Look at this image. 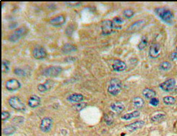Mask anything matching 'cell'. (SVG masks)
<instances>
[{"instance_id":"2e32d148","label":"cell","mask_w":177,"mask_h":136,"mask_svg":"<svg viewBox=\"0 0 177 136\" xmlns=\"http://www.w3.org/2000/svg\"><path fill=\"white\" fill-rule=\"evenodd\" d=\"M53 83L54 82L51 80H48L45 82L44 83H42V84H39V86H38V90H39L40 92L41 93H44V92H46V91H48L50 90V89L53 87Z\"/></svg>"},{"instance_id":"ab89813d","label":"cell","mask_w":177,"mask_h":136,"mask_svg":"<svg viewBox=\"0 0 177 136\" xmlns=\"http://www.w3.org/2000/svg\"><path fill=\"white\" fill-rule=\"evenodd\" d=\"M174 93H177V86H176L175 88L174 89Z\"/></svg>"},{"instance_id":"7a4b0ae2","label":"cell","mask_w":177,"mask_h":136,"mask_svg":"<svg viewBox=\"0 0 177 136\" xmlns=\"http://www.w3.org/2000/svg\"><path fill=\"white\" fill-rule=\"evenodd\" d=\"M122 88V83L118 79H112L110 81V85L107 88V91L110 95L116 96L120 93Z\"/></svg>"},{"instance_id":"6da1fadb","label":"cell","mask_w":177,"mask_h":136,"mask_svg":"<svg viewBox=\"0 0 177 136\" xmlns=\"http://www.w3.org/2000/svg\"><path fill=\"white\" fill-rule=\"evenodd\" d=\"M154 12L161 19L167 24H171L174 21V15L169 9L164 7H159L154 9Z\"/></svg>"},{"instance_id":"f1b7e54d","label":"cell","mask_w":177,"mask_h":136,"mask_svg":"<svg viewBox=\"0 0 177 136\" xmlns=\"http://www.w3.org/2000/svg\"><path fill=\"white\" fill-rule=\"evenodd\" d=\"M163 101L166 105H172L176 103V99L172 96H166L163 98Z\"/></svg>"},{"instance_id":"f35d334b","label":"cell","mask_w":177,"mask_h":136,"mask_svg":"<svg viewBox=\"0 0 177 136\" xmlns=\"http://www.w3.org/2000/svg\"><path fill=\"white\" fill-rule=\"evenodd\" d=\"M170 58L172 62H176L177 61V51L176 52L171 53V54L170 55Z\"/></svg>"},{"instance_id":"52a82bcc","label":"cell","mask_w":177,"mask_h":136,"mask_svg":"<svg viewBox=\"0 0 177 136\" xmlns=\"http://www.w3.org/2000/svg\"><path fill=\"white\" fill-rule=\"evenodd\" d=\"M101 29L103 35H110L114 32V29H115L114 23L111 20L104 21L101 24Z\"/></svg>"},{"instance_id":"7c38bea8","label":"cell","mask_w":177,"mask_h":136,"mask_svg":"<svg viewBox=\"0 0 177 136\" xmlns=\"http://www.w3.org/2000/svg\"><path fill=\"white\" fill-rule=\"evenodd\" d=\"M145 125V122L143 121H137L134 123L129 124V125L125 126V128L129 132H134V131L139 130Z\"/></svg>"},{"instance_id":"3957f363","label":"cell","mask_w":177,"mask_h":136,"mask_svg":"<svg viewBox=\"0 0 177 136\" xmlns=\"http://www.w3.org/2000/svg\"><path fill=\"white\" fill-rule=\"evenodd\" d=\"M8 103L9 105L18 111H23L26 109V105L18 96H11L9 98Z\"/></svg>"},{"instance_id":"484cf974","label":"cell","mask_w":177,"mask_h":136,"mask_svg":"<svg viewBox=\"0 0 177 136\" xmlns=\"http://www.w3.org/2000/svg\"><path fill=\"white\" fill-rule=\"evenodd\" d=\"M15 132H16V128L12 125L4 128L3 130H2V133H3L4 135H13Z\"/></svg>"},{"instance_id":"83f0119b","label":"cell","mask_w":177,"mask_h":136,"mask_svg":"<svg viewBox=\"0 0 177 136\" xmlns=\"http://www.w3.org/2000/svg\"><path fill=\"white\" fill-rule=\"evenodd\" d=\"M112 22L114 23L115 29H122L121 27H119L117 26V25H121L124 23V19L121 17V16H116V17H115L113 19Z\"/></svg>"},{"instance_id":"e575fe53","label":"cell","mask_w":177,"mask_h":136,"mask_svg":"<svg viewBox=\"0 0 177 136\" xmlns=\"http://www.w3.org/2000/svg\"><path fill=\"white\" fill-rule=\"evenodd\" d=\"M11 115L9 113V112L8 111H2V120L4 121L8 120V119L10 118Z\"/></svg>"},{"instance_id":"ffe728a7","label":"cell","mask_w":177,"mask_h":136,"mask_svg":"<svg viewBox=\"0 0 177 136\" xmlns=\"http://www.w3.org/2000/svg\"><path fill=\"white\" fill-rule=\"evenodd\" d=\"M140 116V112L139 111H134L132 113H129L124 114V116H122V119L125 121L131 120L132 118H136Z\"/></svg>"},{"instance_id":"d590c367","label":"cell","mask_w":177,"mask_h":136,"mask_svg":"<svg viewBox=\"0 0 177 136\" xmlns=\"http://www.w3.org/2000/svg\"><path fill=\"white\" fill-rule=\"evenodd\" d=\"M150 104L152 105V106L156 107L159 104V99H158V98H157L156 97L153 98H152V99L150 100Z\"/></svg>"},{"instance_id":"9a60e30c","label":"cell","mask_w":177,"mask_h":136,"mask_svg":"<svg viewBox=\"0 0 177 136\" xmlns=\"http://www.w3.org/2000/svg\"><path fill=\"white\" fill-rule=\"evenodd\" d=\"M113 70L117 72H121L123 71L126 69L127 65L124 62L121 60H115L112 65Z\"/></svg>"},{"instance_id":"1f68e13d","label":"cell","mask_w":177,"mask_h":136,"mask_svg":"<svg viewBox=\"0 0 177 136\" xmlns=\"http://www.w3.org/2000/svg\"><path fill=\"white\" fill-rule=\"evenodd\" d=\"M134 15V11L131 9H125L123 11V16L127 19H130Z\"/></svg>"},{"instance_id":"5b68a950","label":"cell","mask_w":177,"mask_h":136,"mask_svg":"<svg viewBox=\"0 0 177 136\" xmlns=\"http://www.w3.org/2000/svg\"><path fill=\"white\" fill-rule=\"evenodd\" d=\"M63 71V69L61 66H50L45 69L42 74L46 77H56L58 76Z\"/></svg>"},{"instance_id":"4316f807","label":"cell","mask_w":177,"mask_h":136,"mask_svg":"<svg viewBox=\"0 0 177 136\" xmlns=\"http://www.w3.org/2000/svg\"><path fill=\"white\" fill-rule=\"evenodd\" d=\"M148 44V39H147V37L144 36L142 38H141V41L140 43H139L137 47L139 49V50H143V49H145L146 47H147Z\"/></svg>"},{"instance_id":"5bb4252c","label":"cell","mask_w":177,"mask_h":136,"mask_svg":"<svg viewBox=\"0 0 177 136\" xmlns=\"http://www.w3.org/2000/svg\"><path fill=\"white\" fill-rule=\"evenodd\" d=\"M49 22L53 27H60L65 22V18L63 15H58L52 18Z\"/></svg>"},{"instance_id":"d6986e66","label":"cell","mask_w":177,"mask_h":136,"mask_svg":"<svg viewBox=\"0 0 177 136\" xmlns=\"http://www.w3.org/2000/svg\"><path fill=\"white\" fill-rule=\"evenodd\" d=\"M67 100L69 102L75 103V104H79V103L82 102L84 100V96L80 93H74V94L70 95L67 98Z\"/></svg>"},{"instance_id":"7402d4cb","label":"cell","mask_w":177,"mask_h":136,"mask_svg":"<svg viewBox=\"0 0 177 136\" xmlns=\"http://www.w3.org/2000/svg\"><path fill=\"white\" fill-rule=\"evenodd\" d=\"M133 104L136 108H141L144 106V104H145V100H143V98L137 96V97L133 98Z\"/></svg>"},{"instance_id":"277c9868","label":"cell","mask_w":177,"mask_h":136,"mask_svg":"<svg viewBox=\"0 0 177 136\" xmlns=\"http://www.w3.org/2000/svg\"><path fill=\"white\" fill-rule=\"evenodd\" d=\"M27 33V29L25 27H21L19 29H16L12 34L9 36V40L11 42H16L20 40L23 36Z\"/></svg>"},{"instance_id":"f546056e","label":"cell","mask_w":177,"mask_h":136,"mask_svg":"<svg viewBox=\"0 0 177 136\" xmlns=\"http://www.w3.org/2000/svg\"><path fill=\"white\" fill-rule=\"evenodd\" d=\"M9 64L10 62L7 60H3L2 62V72L8 73L9 71Z\"/></svg>"},{"instance_id":"d4e9b609","label":"cell","mask_w":177,"mask_h":136,"mask_svg":"<svg viewBox=\"0 0 177 136\" xmlns=\"http://www.w3.org/2000/svg\"><path fill=\"white\" fill-rule=\"evenodd\" d=\"M159 69L162 71H169L170 69L172 68V65L170 62H163L159 65Z\"/></svg>"},{"instance_id":"30bf717a","label":"cell","mask_w":177,"mask_h":136,"mask_svg":"<svg viewBox=\"0 0 177 136\" xmlns=\"http://www.w3.org/2000/svg\"><path fill=\"white\" fill-rule=\"evenodd\" d=\"M5 87L9 91H15L21 88V83L17 79H9L5 83Z\"/></svg>"},{"instance_id":"ac0fdd59","label":"cell","mask_w":177,"mask_h":136,"mask_svg":"<svg viewBox=\"0 0 177 136\" xmlns=\"http://www.w3.org/2000/svg\"><path fill=\"white\" fill-rule=\"evenodd\" d=\"M145 24V20H139L137 22H135L134 23H133V24L129 26L128 29H127V32H134L137 31V30L140 29Z\"/></svg>"},{"instance_id":"8d00e7d4","label":"cell","mask_w":177,"mask_h":136,"mask_svg":"<svg viewBox=\"0 0 177 136\" xmlns=\"http://www.w3.org/2000/svg\"><path fill=\"white\" fill-rule=\"evenodd\" d=\"M23 117L22 116H18V117H15V118L13 119V123H15V124H21L23 122Z\"/></svg>"},{"instance_id":"ba28073f","label":"cell","mask_w":177,"mask_h":136,"mask_svg":"<svg viewBox=\"0 0 177 136\" xmlns=\"http://www.w3.org/2000/svg\"><path fill=\"white\" fill-rule=\"evenodd\" d=\"M176 87V81L174 79H169L168 80L163 82L159 85V88L165 92L173 91Z\"/></svg>"},{"instance_id":"8fae6325","label":"cell","mask_w":177,"mask_h":136,"mask_svg":"<svg viewBox=\"0 0 177 136\" xmlns=\"http://www.w3.org/2000/svg\"><path fill=\"white\" fill-rule=\"evenodd\" d=\"M161 53V46L159 44L155 43L150 46L149 50V55L152 58H157Z\"/></svg>"},{"instance_id":"e0dca14e","label":"cell","mask_w":177,"mask_h":136,"mask_svg":"<svg viewBox=\"0 0 177 136\" xmlns=\"http://www.w3.org/2000/svg\"><path fill=\"white\" fill-rule=\"evenodd\" d=\"M110 108L112 112L116 113H121L124 110V105L122 102L116 101L110 105Z\"/></svg>"},{"instance_id":"836d02e7","label":"cell","mask_w":177,"mask_h":136,"mask_svg":"<svg viewBox=\"0 0 177 136\" xmlns=\"http://www.w3.org/2000/svg\"><path fill=\"white\" fill-rule=\"evenodd\" d=\"M87 105V104L86 103H83V102H81V103H79V104H78L77 105H74V108L76 110V111H81V110L83 109L85 107H86Z\"/></svg>"},{"instance_id":"9c48e42d","label":"cell","mask_w":177,"mask_h":136,"mask_svg":"<svg viewBox=\"0 0 177 136\" xmlns=\"http://www.w3.org/2000/svg\"><path fill=\"white\" fill-rule=\"evenodd\" d=\"M32 55L34 56V58H36V59L41 60L46 57L47 52L46 49H45L43 46H35L34 49H33Z\"/></svg>"},{"instance_id":"60d3db41","label":"cell","mask_w":177,"mask_h":136,"mask_svg":"<svg viewBox=\"0 0 177 136\" xmlns=\"http://www.w3.org/2000/svg\"><path fill=\"white\" fill-rule=\"evenodd\" d=\"M176 51H177V47H176Z\"/></svg>"},{"instance_id":"d6a6232c","label":"cell","mask_w":177,"mask_h":136,"mask_svg":"<svg viewBox=\"0 0 177 136\" xmlns=\"http://www.w3.org/2000/svg\"><path fill=\"white\" fill-rule=\"evenodd\" d=\"M15 74L16 75V76H25L27 75V72H26L24 70L22 69H20V68H16V69H15Z\"/></svg>"},{"instance_id":"4dcf8cb0","label":"cell","mask_w":177,"mask_h":136,"mask_svg":"<svg viewBox=\"0 0 177 136\" xmlns=\"http://www.w3.org/2000/svg\"><path fill=\"white\" fill-rule=\"evenodd\" d=\"M104 121L107 124V125H111L114 122V118H113L112 115H111L110 113H107L104 116Z\"/></svg>"},{"instance_id":"4fadbf2b","label":"cell","mask_w":177,"mask_h":136,"mask_svg":"<svg viewBox=\"0 0 177 136\" xmlns=\"http://www.w3.org/2000/svg\"><path fill=\"white\" fill-rule=\"evenodd\" d=\"M28 105L32 108H35L41 105V98L36 95L31 96L28 100Z\"/></svg>"},{"instance_id":"cb8c5ba5","label":"cell","mask_w":177,"mask_h":136,"mask_svg":"<svg viewBox=\"0 0 177 136\" xmlns=\"http://www.w3.org/2000/svg\"><path fill=\"white\" fill-rule=\"evenodd\" d=\"M165 118H166V116H165L164 114L159 113L157 115H154V116H152V118H151V121H152V123H158L164 121Z\"/></svg>"},{"instance_id":"74e56055","label":"cell","mask_w":177,"mask_h":136,"mask_svg":"<svg viewBox=\"0 0 177 136\" xmlns=\"http://www.w3.org/2000/svg\"><path fill=\"white\" fill-rule=\"evenodd\" d=\"M65 4H67L68 6H71V7H75V6H78L81 5V2H65Z\"/></svg>"},{"instance_id":"44dd1931","label":"cell","mask_w":177,"mask_h":136,"mask_svg":"<svg viewBox=\"0 0 177 136\" xmlns=\"http://www.w3.org/2000/svg\"><path fill=\"white\" fill-rule=\"evenodd\" d=\"M142 95L144 97H145L147 99H152L153 98H155L156 92L151 88H145L142 91Z\"/></svg>"},{"instance_id":"8992f818","label":"cell","mask_w":177,"mask_h":136,"mask_svg":"<svg viewBox=\"0 0 177 136\" xmlns=\"http://www.w3.org/2000/svg\"><path fill=\"white\" fill-rule=\"evenodd\" d=\"M53 121L50 117H45L41 120L40 124V130L43 133H48L53 127Z\"/></svg>"},{"instance_id":"603a6c76","label":"cell","mask_w":177,"mask_h":136,"mask_svg":"<svg viewBox=\"0 0 177 136\" xmlns=\"http://www.w3.org/2000/svg\"><path fill=\"white\" fill-rule=\"evenodd\" d=\"M76 50H77L76 46H75L74 45H72V44H65L62 48V51L63 53H70L72 52H74V51H75Z\"/></svg>"}]
</instances>
